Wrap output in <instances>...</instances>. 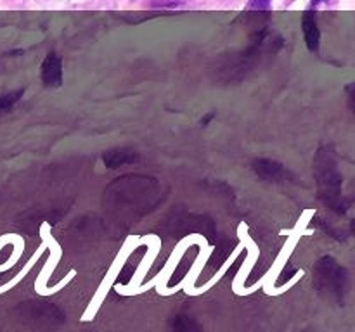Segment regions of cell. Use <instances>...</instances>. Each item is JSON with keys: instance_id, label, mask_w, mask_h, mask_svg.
I'll return each mask as SVG.
<instances>
[{"instance_id": "6da1fadb", "label": "cell", "mask_w": 355, "mask_h": 332, "mask_svg": "<svg viewBox=\"0 0 355 332\" xmlns=\"http://www.w3.org/2000/svg\"><path fill=\"white\" fill-rule=\"evenodd\" d=\"M315 173H318V185L321 199L326 206L331 208L336 213H345V203L342 194V175L336 166L335 156L331 149L324 147L319 151L315 158Z\"/></svg>"}, {"instance_id": "7a4b0ae2", "label": "cell", "mask_w": 355, "mask_h": 332, "mask_svg": "<svg viewBox=\"0 0 355 332\" xmlns=\"http://www.w3.org/2000/svg\"><path fill=\"white\" fill-rule=\"evenodd\" d=\"M314 280L319 293H326L328 296L342 299L343 294L347 293V282H349L347 270L331 256H324L319 259Z\"/></svg>"}, {"instance_id": "3957f363", "label": "cell", "mask_w": 355, "mask_h": 332, "mask_svg": "<svg viewBox=\"0 0 355 332\" xmlns=\"http://www.w3.org/2000/svg\"><path fill=\"white\" fill-rule=\"evenodd\" d=\"M253 172L266 182H286L290 178V172L284 165L274 161V159H257L253 163Z\"/></svg>"}, {"instance_id": "277c9868", "label": "cell", "mask_w": 355, "mask_h": 332, "mask_svg": "<svg viewBox=\"0 0 355 332\" xmlns=\"http://www.w3.org/2000/svg\"><path fill=\"white\" fill-rule=\"evenodd\" d=\"M42 82L49 89H58L62 85V61L58 54H47L42 62Z\"/></svg>"}, {"instance_id": "5b68a950", "label": "cell", "mask_w": 355, "mask_h": 332, "mask_svg": "<svg viewBox=\"0 0 355 332\" xmlns=\"http://www.w3.org/2000/svg\"><path fill=\"white\" fill-rule=\"evenodd\" d=\"M139 159V154L134 151V149L128 147H118V149H110L103 154V163L104 166L111 169L121 168V166L132 165Z\"/></svg>"}, {"instance_id": "8992f818", "label": "cell", "mask_w": 355, "mask_h": 332, "mask_svg": "<svg viewBox=\"0 0 355 332\" xmlns=\"http://www.w3.org/2000/svg\"><path fill=\"white\" fill-rule=\"evenodd\" d=\"M302 26H304V37L307 48L311 52L319 50V42H321V31H319L318 21H315V14L312 10H307L302 21Z\"/></svg>"}, {"instance_id": "52a82bcc", "label": "cell", "mask_w": 355, "mask_h": 332, "mask_svg": "<svg viewBox=\"0 0 355 332\" xmlns=\"http://www.w3.org/2000/svg\"><path fill=\"white\" fill-rule=\"evenodd\" d=\"M24 95V89L14 90V92L6 93V95H0V113H6V111L12 109L14 104Z\"/></svg>"}, {"instance_id": "ba28073f", "label": "cell", "mask_w": 355, "mask_h": 332, "mask_svg": "<svg viewBox=\"0 0 355 332\" xmlns=\"http://www.w3.org/2000/svg\"><path fill=\"white\" fill-rule=\"evenodd\" d=\"M270 6H272V0H250L246 9L253 10H269Z\"/></svg>"}, {"instance_id": "9c48e42d", "label": "cell", "mask_w": 355, "mask_h": 332, "mask_svg": "<svg viewBox=\"0 0 355 332\" xmlns=\"http://www.w3.org/2000/svg\"><path fill=\"white\" fill-rule=\"evenodd\" d=\"M179 332H201V329H194L193 322H184L182 327L179 329Z\"/></svg>"}, {"instance_id": "30bf717a", "label": "cell", "mask_w": 355, "mask_h": 332, "mask_svg": "<svg viewBox=\"0 0 355 332\" xmlns=\"http://www.w3.org/2000/svg\"><path fill=\"white\" fill-rule=\"evenodd\" d=\"M214 118H215V113H207L203 118H201V124H203V127H207V124L210 123Z\"/></svg>"}, {"instance_id": "8fae6325", "label": "cell", "mask_w": 355, "mask_h": 332, "mask_svg": "<svg viewBox=\"0 0 355 332\" xmlns=\"http://www.w3.org/2000/svg\"><path fill=\"white\" fill-rule=\"evenodd\" d=\"M321 2H322V0H312L311 3H312V7H318Z\"/></svg>"}]
</instances>
